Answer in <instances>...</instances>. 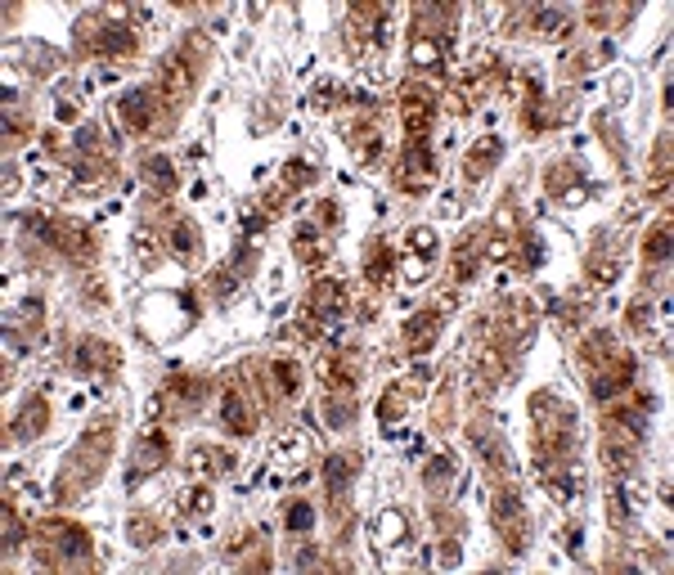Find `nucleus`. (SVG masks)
Segmentation results:
<instances>
[{
    "label": "nucleus",
    "mask_w": 674,
    "mask_h": 575,
    "mask_svg": "<svg viewBox=\"0 0 674 575\" xmlns=\"http://www.w3.org/2000/svg\"><path fill=\"white\" fill-rule=\"evenodd\" d=\"M436 333H440L436 315H419V320H414V328H409V351H427V346L436 341Z\"/></svg>",
    "instance_id": "f257e3e1"
},
{
    "label": "nucleus",
    "mask_w": 674,
    "mask_h": 575,
    "mask_svg": "<svg viewBox=\"0 0 674 575\" xmlns=\"http://www.w3.org/2000/svg\"><path fill=\"white\" fill-rule=\"evenodd\" d=\"M337 305H342V284H320V292H315V310H320L324 324L337 320Z\"/></svg>",
    "instance_id": "f03ea898"
},
{
    "label": "nucleus",
    "mask_w": 674,
    "mask_h": 575,
    "mask_svg": "<svg viewBox=\"0 0 674 575\" xmlns=\"http://www.w3.org/2000/svg\"><path fill=\"white\" fill-rule=\"evenodd\" d=\"M149 90H131L126 99H121V108H126V121L131 126H149Z\"/></svg>",
    "instance_id": "7ed1b4c3"
},
{
    "label": "nucleus",
    "mask_w": 674,
    "mask_h": 575,
    "mask_svg": "<svg viewBox=\"0 0 674 575\" xmlns=\"http://www.w3.org/2000/svg\"><path fill=\"white\" fill-rule=\"evenodd\" d=\"M41 423H45V400H32V405L23 409V418L14 423V432H18L23 440H32V436H36V427H41Z\"/></svg>",
    "instance_id": "20e7f679"
},
{
    "label": "nucleus",
    "mask_w": 674,
    "mask_h": 575,
    "mask_svg": "<svg viewBox=\"0 0 674 575\" xmlns=\"http://www.w3.org/2000/svg\"><path fill=\"white\" fill-rule=\"evenodd\" d=\"M95 45H100V50H108V54H117V50L126 54L131 45H135V36H131L126 28H104V32H100V41H95Z\"/></svg>",
    "instance_id": "39448f33"
},
{
    "label": "nucleus",
    "mask_w": 674,
    "mask_h": 575,
    "mask_svg": "<svg viewBox=\"0 0 674 575\" xmlns=\"http://www.w3.org/2000/svg\"><path fill=\"white\" fill-rule=\"evenodd\" d=\"M347 481H351V459L347 454H333L328 459V490H347Z\"/></svg>",
    "instance_id": "423d86ee"
},
{
    "label": "nucleus",
    "mask_w": 674,
    "mask_h": 575,
    "mask_svg": "<svg viewBox=\"0 0 674 575\" xmlns=\"http://www.w3.org/2000/svg\"><path fill=\"white\" fill-rule=\"evenodd\" d=\"M225 423L234 427L239 436H243V432H252V418H248V409H243V400H239V396H225Z\"/></svg>",
    "instance_id": "0eeeda50"
},
{
    "label": "nucleus",
    "mask_w": 674,
    "mask_h": 575,
    "mask_svg": "<svg viewBox=\"0 0 674 575\" xmlns=\"http://www.w3.org/2000/svg\"><path fill=\"white\" fill-rule=\"evenodd\" d=\"M144 176H149V185H157V189H171V162L167 157H149V162H144Z\"/></svg>",
    "instance_id": "6e6552de"
},
{
    "label": "nucleus",
    "mask_w": 674,
    "mask_h": 575,
    "mask_svg": "<svg viewBox=\"0 0 674 575\" xmlns=\"http://www.w3.org/2000/svg\"><path fill=\"white\" fill-rule=\"evenodd\" d=\"M171 243H176V256H198V234H193L189 225H176V234H171Z\"/></svg>",
    "instance_id": "1a4fd4ad"
},
{
    "label": "nucleus",
    "mask_w": 674,
    "mask_h": 575,
    "mask_svg": "<svg viewBox=\"0 0 674 575\" xmlns=\"http://www.w3.org/2000/svg\"><path fill=\"white\" fill-rule=\"evenodd\" d=\"M666 248H670V225H661L656 234L647 238V256H652V261H666V256H670Z\"/></svg>",
    "instance_id": "9d476101"
},
{
    "label": "nucleus",
    "mask_w": 674,
    "mask_h": 575,
    "mask_svg": "<svg viewBox=\"0 0 674 575\" xmlns=\"http://www.w3.org/2000/svg\"><path fill=\"white\" fill-rule=\"evenodd\" d=\"M59 548H64L68 557H85V553H90V540H85V535H77V531H72V535H64V544H59Z\"/></svg>",
    "instance_id": "9b49d317"
},
{
    "label": "nucleus",
    "mask_w": 674,
    "mask_h": 575,
    "mask_svg": "<svg viewBox=\"0 0 674 575\" xmlns=\"http://www.w3.org/2000/svg\"><path fill=\"white\" fill-rule=\"evenodd\" d=\"M311 521H315V512L306 508V504H297V508L288 512V531H306V526H311Z\"/></svg>",
    "instance_id": "f8f14e48"
},
{
    "label": "nucleus",
    "mask_w": 674,
    "mask_h": 575,
    "mask_svg": "<svg viewBox=\"0 0 674 575\" xmlns=\"http://www.w3.org/2000/svg\"><path fill=\"white\" fill-rule=\"evenodd\" d=\"M387 265H391L387 248H373V256H369V279H383V274H387Z\"/></svg>",
    "instance_id": "ddd939ff"
},
{
    "label": "nucleus",
    "mask_w": 674,
    "mask_h": 575,
    "mask_svg": "<svg viewBox=\"0 0 674 575\" xmlns=\"http://www.w3.org/2000/svg\"><path fill=\"white\" fill-rule=\"evenodd\" d=\"M311 180H315V171L306 162H288V185H311Z\"/></svg>",
    "instance_id": "4468645a"
},
{
    "label": "nucleus",
    "mask_w": 674,
    "mask_h": 575,
    "mask_svg": "<svg viewBox=\"0 0 674 575\" xmlns=\"http://www.w3.org/2000/svg\"><path fill=\"white\" fill-rule=\"evenodd\" d=\"M440 476H445V481H450V476H455V459H450V454H445V459H436V463H432V472H427V481H432V485H436V481H440Z\"/></svg>",
    "instance_id": "2eb2a0df"
},
{
    "label": "nucleus",
    "mask_w": 674,
    "mask_h": 575,
    "mask_svg": "<svg viewBox=\"0 0 674 575\" xmlns=\"http://www.w3.org/2000/svg\"><path fill=\"white\" fill-rule=\"evenodd\" d=\"M275 373H279V382H284V391L292 396V391H297V373H292V364L279 360V364H275Z\"/></svg>",
    "instance_id": "dca6fc26"
},
{
    "label": "nucleus",
    "mask_w": 674,
    "mask_h": 575,
    "mask_svg": "<svg viewBox=\"0 0 674 575\" xmlns=\"http://www.w3.org/2000/svg\"><path fill=\"white\" fill-rule=\"evenodd\" d=\"M185 504H189V508H198V512H207V508H212V495H207V490H189Z\"/></svg>",
    "instance_id": "f3484780"
},
{
    "label": "nucleus",
    "mask_w": 674,
    "mask_h": 575,
    "mask_svg": "<svg viewBox=\"0 0 674 575\" xmlns=\"http://www.w3.org/2000/svg\"><path fill=\"white\" fill-rule=\"evenodd\" d=\"M414 248L432 252V248H436V234H432V229H414Z\"/></svg>",
    "instance_id": "a211bd4d"
},
{
    "label": "nucleus",
    "mask_w": 674,
    "mask_h": 575,
    "mask_svg": "<svg viewBox=\"0 0 674 575\" xmlns=\"http://www.w3.org/2000/svg\"><path fill=\"white\" fill-rule=\"evenodd\" d=\"M535 23H539V28H544V32H553V28H562V23H567V18H562V14H553V9H544V14H539Z\"/></svg>",
    "instance_id": "6ab92c4d"
}]
</instances>
